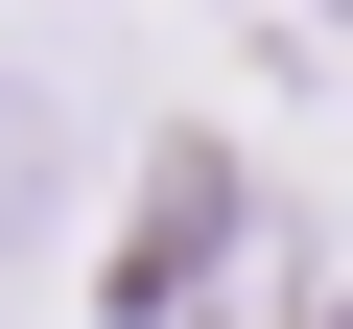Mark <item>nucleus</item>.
Returning a JSON list of instances; mask_svg holds the SVG:
<instances>
[{"instance_id":"1","label":"nucleus","mask_w":353,"mask_h":329,"mask_svg":"<svg viewBox=\"0 0 353 329\" xmlns=\"http://www.w3.org/2000/svg\"><path fill=\"white\" fill-rule=\"evenodd\" d=\"M48 212H71V94L0 71V259H48Z\"/></svg>"},{"instance_id":"2","label":"nucleus","mask_w":353,"mask_h":329,"mask_svg":"<svg viewBox=\"0 0 353 329\" xmlns=\"http://www.w3.org/2000/svg\"><path fill=\"white\" fill-rule=\"evenodd\" d=\"M330 24H353V0H330Z\"/></svg>"}]
</instances>
